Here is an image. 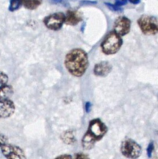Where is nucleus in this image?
Wrapping results in <instances>:
<instances>
[{
  "instance_id": "393cba45",
  "label": "nucleus",
  "mask_w": 158,
  "mask_h": 159,
  "mask_svg": "<svg viewBox=\"0 0 158 159\" xmlns=\"http://www.w3.org/2000/svg\"><path fill=\"white\" fill-rule=\"evenodd\" d=\"M66 157H67V158H71L70 155H67V156H66V155H63V156H60L59 158H66Z\"/></svg>"
},
{
  "instance_id": "aec40b11",
  "label": "nucleus",
  "mask_w": 158,
  "mask_h": 159,
  "mask_svg": "<svg viewBox=\"0 0 158 159\" xmlns=\"http://www.w3.org/2000/svg\"><path fill=\"white\" fill-rule=\"evenodd\" d=\"M153 149H154V145H153V142H150V144H149L148 147H147V155H148L149 158H150L151 157V155L152 153H153Z\"/></svg>"
},
{
  "instance_id": "dca6fc26",
  "label": "nucleus",
  "mask_w": 158,
  "mask_h": 159,
  "mask_svg": "<svg viewBox=\"0 0 158 159\" xmlns=\"http://www.w3.org/2000/svg\"><path fill=\"white\" fill-rule=\"evenodd\" d=\"M62 139L67 144H71V143L74 141V135L72 134V133H70V132H67L64 134H63Z\"/></svg>"
},
{
  "instance_id": "1a4fd4ad",
  "label": "nucleus",
  "mask_w": 158,
  "mask_h": 159,
  "mask_svg": "<svg viewBox=\"0 0 158 159\" xmlns=\"http://www.w3.org/2000/svg\"><path fill=\"white\" fill-rule=\"evenodd\" d=\"M15 112V105L10 99L0 100V118H8Z\"/></svg>"
},
{
  "instance_id": "f8f14e48",
  "label": "nucleus",
  "mask_w": 158,
  "mask_h": 159,
  "mask_svg": "<svg viewBox=\"0 0 158 159\" xmlns=\"http://www.w3.org/2000/svg\"><path fill=\"white\" fill-rule=\"evenodd\" d=\"M98 140L88 130L82 138V147L85 150H90L94 147V144Z\"/></svg>"
},
{
  "instance_id": "39448f33",
  "label": "nucleus",
  "mask_w": 158,
  "mask_h": 159,
  "mask_svg": "<svg viewBox=\"0 0 158 159\" xmlns=\"http://www.w3.org/2000/svg\"><path fill=\"white\" fill-rule=\"evenodd\" d=\"M45 26L52 30H58L65 23V15L63 12H56L48 16L43 20Z\"/></svg>"
},
{
  "instance_id": "a211bd4d",
  "label": "nucleus",
  "mask_w": 158,
  "mask_h": 159,
  "mask_svg": "<svg viewBox=\"0 0 158 159\" xmlns=\"http://www.w3.org/2000/svg\"><path fill=\"white\" fill-rule=\"evenodd\" d=\"M105 6H106L107 7L110 9V10L114 11V12H120V11H122V9L120 8V6H116V4L113 5V4H111V3H108V2H105Z\"/></svg>"
},
{
  "instance_id": "0eeeda50",
  "label": "nucleus",
  "mask_w": 158,
  "mask_h": 159,
  "mask_svg": "<svg viewBox=\"0 0 158 159\" xmlns=\"http://www.w3.org/2000/svg\"><path fill=\"white\" fill-rule=\"evenodd\" d=\"M2 153L6 158L10 159H23L26 158L24 152L18 146L6 144L1 147Z\"/></svg>"
},
{
  "instance_id": "6e6552de",
  "label": "nucleus",
  "mask_w": 158,
  "mask_h": 159,
  "mask_svg": "<svg viewBox=\"0 0 158 159\" xmlns=\"http://www.w3.org/2000/svg\"><path fill=\"white\" fill-rule=\"evenodd\" d=\"M131 22L127 17L120 16L115 21L114 31L119 35L125 36L129 32Z\"/></svg>"
},
{
  "instance_id": "f3484780",
  "label": "nucleus",
  "mask_w": 158,
  "mask_h": 159,
  "mask_svg": "<svg viewBox=\"0 0 158 159\" xmlns=\"http://www.w3.org/2000/svg\"><path fill=\"white\" fill-rule=\"evenodd\" d=\"M8 80H9V78L7 75L5 74L2 71H0V89L7 84Z\"/></svg>"
},
{
  "instance_id": "423d86ee",
  "label": "nucleus",
  "mask_w": 158,
  "mask_h": 159,
  "mask_svg": "<svg viewBox=\"0 0 158 159\" xmlns=\"http://www.w3.org/2000/svg\"><path fill=\"white\" fill-rule=\"evenodd\" d=\"M88 130L99 141L105 136L107 132V127L101 120L94 119L90 122Z\"/></svg>"
},
{
  "instance_id": "f257e3e1",
  "label": "nucleus",
  "mask_w": 158,
  "mask_h": 159,
  "mask_svg": "<svg viewBox=\"0 0 158 159\" xmlns=\"http://www.w3.org/2000/svg\"><path fill=\"white\" fill-rule=\"evenodd\" d=\"M64 65L71 75L76 77H81L88 68V55L83 50L74 49L67 54Z\"/></svg>"
},
{
  "instance_id": "ddd939ff",
  "label": "nucleus",
  "mask_w": 158,
  "mask_h": 159,
  "mask_svg": "<svg viewBox=\"0 0 158 159\" xmlns=\"http://www.w3.org/2000/svg\"><path fill=\"white\" fill-rule=\"evenodd\" d=\"M12 88L9 85H6L5 86L2 87L0 89V100H3V99H7L12 96Z\"/></svg>"
},
{
  "instance_id": "5701e85b",
  "label": "nucleus",
  "mask_w": 158,
  "mask_h": 159,
  "mask_svg": "<svg viewBox=\"0 0 158 159\" xmlns=\"http://www.w3.org/2000/svg\"><path fill=\"white\" fill-rule=\"evenodd\" d=\"M129 2L133 3L134 5H137L140 2V0H129Z\"/></svg>"
},
{
  "instance_id": "f03ea898",
  "label": "nucleus",
  "mask_w": 158,
  "mask_h": 159,
  "mask_svg": "<svg viewBox=\"0 0 158 159\" xmlns=\"http://www.w3.org/2000/svg\"><path fill=\"white\" fill-rule=\"evenodd\" d=\"M122 44L121 36L116 32H111L106 36L101 44L102 51L107 55L114 54L119 51Z\"/></svg>"
},
{
  "instance_id": "4468645a",
  "label": "nucleus",
  "mask_w": 158,
  "mask_h": 159,
  "mask_svg": "<svg viewBox=\"0 0 158 159\" xmlns=\"http://www.w3.org/2000/svg\"><path fill=\"white\" fill-rule=\"evenodd\" d=\"M22 4L28 9H35L40 6L42 0H21Z\"/></svg>"
},
{
  "instance_id": "7ed1b4c3",
  "label": "nucleus",
  "mask_w": 158,
  "mask_h": 159,
  "mask_svg": "<svg viewBox=\"0 0 158 159\" xmlns=\"http://www.w3.org/2000/svg\"><path fill=\"white\" fill-rule=\"evenodd\" d=\"M137 23L143 34L146 35L158 34V19L155 16L143 15L139 17Z\"/></svg>"
},
{
  "instance_id": "9d476101",
  "label": "nucleus",
  "mask_w": 158,
  "mask_h": 159,
  "mask_svg": "<svg viewBox=\"0 0 158 159\" xmlns=\"http://www.w3.org/2000/svg\"><path fill=\"white\" fill-rule=\"evenodd\" d=\"M112 70V65L107 61H102L95 65L94 68V73L96 76L105 77L108 75Z\"/></svg>"
},
{
  "instance_id": "4be33fe9",
  "label": "nucleus",
  "mask_w": 158,
  "mask_h": 159,
  "mask_svg": "<svg viewBox=\"0 0 158 159\" xmlns=\"http://www.w3.org/2000/svg\"><path fill=\"white\" fill-rule=\"evenodd\" d=\"M91 102H87L86 103H85V110H86L87 113H89L90 110H91Z\"/></svg>"
},
{
  "instance_id": "2eb2a0df",
  "label": "nucleus",
  "mask_w": 158,
  "mask_h": 159,
  "mask_svg": "<svg viewBox=\"0 0 158 159\" xmlns=\"http://www.w3.org/2000/svg\"><path fill=\"white\" fill-rule=\"evenodd\" d=\"M22 5L21 0H10V5H9V9L11 12L17 10L20 6Z\"/></svg>"
},
{
  "instance_id": "6ab92c4d",
  "label": "nucleus",
  "mask_w": 158,
  "mask_h": 159,
  "mask_svg": "<svg viewBox=\"0 0 158 159\" xmlns=\"http://www.w3.org/2000/svg\"><path fill=\"white\" fill-rule=\"evenodd\" d=\"M8 138L7 137L5 136L4 134L0 133V148L2 147L3 145H5L6 144H7Z\"/></svg>"
},
{
  "instance_id": "9b49d317",
  "label": "nucleus",
  "mask_w": 158,
  "mask_h": 159,
  "mask_svg": "<svg viewBox=\"0 0 158 159\" xmlns=\"http://www.w3.org/2000/svg\"><path fill=\"white\" fill-rule=\"evenodd\" d=\"M81 16L77 11L68 10L65 15V23L74 26L81 21Z\"/></svg>"
},
{
  "instance_id": "b1692460",
  "label": "nucleus",
  "mask_w": 158,
  "mask_h": 159,
  "mask_svg": "<svg viewBox=\"0 0 158 159\" xmlns=\"http://www.w3.org/2000/svg\"><path fill=\"white\" fill-rule=\"evenodd\" d=\"M75 158H87V156H85V155H75Z\"/></svg>"
},
{
  "instance_id": "412c9836",
  "label": "nucleus",
  "mask_w": 158,
  "mask_h": 159,
  "mask_svg": "<svg viewBox=\"0 0 158 159\" xmlns=\"http://www.w3.org/2000/svg\"><path fill=\"white\" fill-rule=\"evenodd\" d=\"M127 3V0H116V3L115 4L118 6H125Z\"/></svg>"
},
{
  "instance_id": "20e7f679",
  "label": "nucleus",
  "mask_w": 158,
  "mask_h": 159,
  "mask_svg": "<svg viewBox=\"0 0 158 159\" xmlns=\"http://www.w3.org/2000/svg\"><path fill=\"white\" fill-rule=\"evenodd\" d=\"M121 152L129 158H136L142 153L141 147L133 140L126 139L121 144Z\"/></svg>"
}]
</instances>
